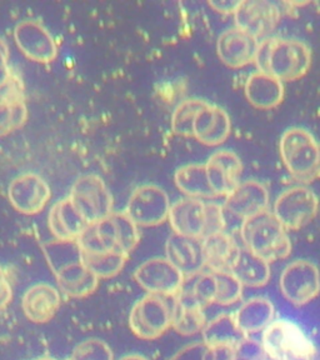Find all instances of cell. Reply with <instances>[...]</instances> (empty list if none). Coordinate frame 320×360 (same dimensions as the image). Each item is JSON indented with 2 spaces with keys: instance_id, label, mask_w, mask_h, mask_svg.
<instances>
[{
  "instance_id": "20",
  "label": "cell",
  "mask_w": 320,
  "mask_h": 360,
  "mask_svg": "<svg viewBox=\"0 0 320 360\" xmlns=\"http://www.w3.org/2000/svg\"><path fill=\"white\" fill-rule=\"evenodd\" d=\"M60 304V290L49 283L40 281L29 287L23 294V314L32 323L45 324L53 321Z\"/></svg>"
},
{
  "instance_id": "28",
  "label": "cell",
  "mask_w": 320,
  "mask_h": 360,
  "mask_svg": "<svg viewBox=\"0 0 320 360\" xmlns=\"http://www.w3.org/2000/svg\"><path fill=\"white\" fill-rule=\"evenodd\" d=\"M276 309L269 299L257 297L244 302L234 313L236 324L247 337L264 332L274 321Z\"/></svg>"
},
{
  "instance_id": "38",
  "label": "cell",
  "mask_w": 320,
  "mask_h": 360,
  "mask_svg": "<svg viewBox=\"0 0 320 360\" xmlns=\"http://www.w3.org/2000/svg\"><path fill=\"white\" fill-rule=\"evenodd\" d=\"M241 1H233V0H218V1H209V6L213 8L214 11H218L220 14H233L236 13V8Z\"/></svg>"
},
{
  "instance_id": "35",
  "label": "cell",
  "mask_w": 320,
  "mask_h": 360,
  "mask_svg": "<svg viewBox=\"0 0 320 360\" xmlns=\"http://www.w3.org/2000/svg\"><path fill=\"white\" fill-rule=\"evenodd\" d=\"M212 349L204 342L186 345L175 353L170 360H210Z\"/></svg>"
},
{
  "instance_id": "3",
  "label": "cell",
  "mask_w": 320,
  "mask_h": 360,
  "mask_svg": "<svg viewBox=\"0 0 320 360\" xmlns=\"http://www.w3.org/2000/svg\"><path fill=\"white\" fill-rule=\"evenodd\" d=\"M255 64L281 82H295L309 72L312 51L302 40L269 37L260 40Z\"/></svg>"
},
{
  "instance_id": "11",
  "label": "cell",
  "mask_w": 320,
  "mask_h": 360,
  "mask_svg": "<svg viewBox=\"0 0 320 360\" xmlns=\"http://www.w3.org/2000/svg\"><path fill=\"white\" fill-rule=\"evenodd\" d=\"M69 199L89 224L114 213L112 193L101 176L87 174L75 180Z\"/></svg>"
},
{
  "instance_id": "32",
  "label": "cell",
  "mask_w": 320,
  "mask_h": 360,
  "mask_svg": "<svg viewBox=\"0 0 320 360\" xmlns=\"http://www.w3.org/2000/svg\"><path fill=\"white\" fill-rule=\"evenodd\" d=\"M204 309L205 307L196 299L179 292L177 295L173 329L184 337H191L203 333L204 328L208 324Z\"/></svg>"
},
{
  "instance_id": "22",
  "label": "cell",
  "mask_w": 320,
  "mask_h": 360,
  "mask_svg": "<svg viewBox=\"0 0 320 360\" xmlns=\"http://www.w3.org/2000/svg\"><path fill=\"white\" fill-rule=\"evenodd\" d=\"M27 117L24 86L22 80L13 74L11 80L0 88V136L20 129Z\"/></svg>"
},
{
  "instance_id": "10",
  "label": "cell",
  "mask_w": 320,
  "mask_h": 360,
  "mask_svg": "<svg viewBox=\"0 0 320 360\" xmlns=\"http://www.w3.org/2000/svg\"><path fill=\"white\" fill-rule=\"evenodd\" d=\"M319 210V199L308 186H290L274 202L273 212L287 231H298L314 220Z\"/></svg>"
},
{
  "instance_id": "23",
  "label": "cell",
  "mask_w": 320,
  "mask_h": 360,
  "mask_svg": "<svg viewBox=\"0 0 320 360\" xmlns=\"http://www.w3.org/2000/svg\"><path fill=\"white\" fill-rule=\"evenodd\" d=\"M231 133L229 114L223 108L207 101L198 112L193 127V138L207 146H219L228 141Z\"/></svg>"
},
{
  "instance_id": "15",
  "label": "cell",
  "mask_w": 320,
  "mask_h": 360,
  "mask_svg": "<svg viewBox=\"0 0 320 360\" xmlns=\"http://www.w3.org/2000/svg\"><path fill=\"white\" fill-rule=\"evenodd\" d=\"M14 41L29 60L49 64L58 58V45L51 32L35 19H24L14 28Z\"/></svg>"
},
{
  "instance_id": "33",
  "label": "cell",
  "mask_w": 320,
  "mask_h": 360,
  "mask_svg": "<svg viewBox=\"0 0 320 360\" xmlns=\"http://www.w3.org/2000/svg\"><path fill=\"white\" fill-rule=\"evenodd\" d=\"M207 104L203 99H186L179 103L172 115V129L175 134L193 138V127L198 112Z\"/></svg>"
},
{
  "instance_id": "24",
  "label": "cell",
  "mask_w": 320,
  "mask_h": 360,
  "mask_svg": "<svg viewBox=\"0 0 320 360\" xmlns=\"http://www.w3.org/2000/svg\"><path fill=\"white\" fill-rule=\"evenodd\" d=\"M165 258L183 273L186 279L200 274L207 268L202 240L175 233L165 244Z\"/></svg>"
},
{
  "instance_id": "18",
  "label": "cell",
  "mask_w": 320,
  "mask_h": 360,
  "mask_svg": "<svg viewBox=\"0 0 320 360\" xmlns=\"http://www.w3.org/2000/svg\"><path fill=\"white\" fill-rule=\"evenodd\" d=\"M260 40L238 27L225 29L217 41L220 62L231 69H241L255 63Z\"/></svg>"
},
{
  "instance_id": "2",
  "label": "cell",
  "mask_w": 320,
  "mask_h": 360,
  "mask_svg": "<svg viewBox=\"0 0 320 360\" xmlns=\"http://www.w3.org/2000/svg\"><path fill=\"white\" fill-rule=\"evenodd\" d=\"M44 254L63 294L84 299L96 292L101 279L85 265L78 240L54 239L45 244Z\"/></svg>"
},
{
  "instance_id": "16",
  "label": "cell",
  "mask_w": 320,
  "mask_h": 360,
  "mask_svg": "<svg viewBox=\"0 0 320 360\" xmlns=\"http://www.w3.org/2000/svg\"><path fill=\"white\" fill-rule=\"evenodd\" d=\"M236 27L258 40L269 38L281 22L279 8L268 0H242L234 13Z\"/></svg>"
},
{
  "instance_id": "13",
  "label": "cell",
  "mask_w": 320,
  "mask_h": 360,
  "mask_svg": "<svg viewBox=\"0 0 320 360\" xmlns=\"http://www.w3.org/2000/svg\"><path fill=\"white\" fill-rule=\"evenodd\" d=\"M170 207L168 194L160 186L144 184L132 193L124 212L138 226L152 228L168 219Z\"/></svg>"
},
{
  "instance_id": "21",
  "label": "cell",
  "mask_w": 320,
  "mask_h": 360,
  "mask_svg": "<svg viewBox=\"0 0 320 360\" xmlns=\"http://www.w3.org/2000/svg\"><path fill=\"white\" fill-rule=\"evenodd\" d=\"M205 167L217 198L228 197L241 184L243 164L236 153L228 149L217 150L209 157Z\"/></svg>"
},
{
  "instance_id": "40",
  "label": "cell",
  "mask_w": 320,
  "mask_h": 360,
  "mask_svg": "<svg viewBox=\"0 0 320 360\" xmlns=\"http://www.w3.org/2000/svg\"><path fill=\"white\" fill-rule=\"evenodd\" d=\"M32 360H58V359H54V358H49V356H43V358H37V359H32Z\"/></svg>"
},
{
  "instance_id": "36",
  "label": "cell",
  "mask_w": 320,
  "mask_h": 360,
  "mask_svg": "<svg viewBox=\"0 0 320 360\" xmlns=\"http://www.w3.org/2000/svg\"><path fill=\"white\" fill-rule=\"evenodd\" d=\"M13 72L9 68V49L6 40L0 38V88L11 80Z\"/></svg>"
},
{
  "instance_id": "4",
  "label": "cell",
  "mask_w": 320,
  "mask_h": 360,
  "mask_svg": "<svg viewBox=\"0 0 320 360\" xmlns=\"http://www.w3.org/2000/svg\"><path fill=\"white\" fill-rule=\"evenodd\" d=\"M241 238L244 248L269 264L284 260L292 253L288 231L269 210L242 221Z\"/></svg>"
},
{
  "instance_id": "1",
  "label": "cell",
  "mask_w": 320,
  "mask_h": 360,
  "mask_svg": "<svg viewBox=\"0 0 320 360\" xmlns=\"http://www.w3.org/2000/svg\"><path fill=\"white\" fill-rule=\"evenodd\" d=\"M138 228L125 212H114L90 224L78 239L85 265L99 279L118 276L139 243Z\"/></svg>"
},
{
  "instance_id": "7",
  "label": "cell",
  "mask_w": 320,
  "mask_h": 360,
  "mask_svg": "<svg viewBox=\"0 0 320 360\" xmlns=\"http://www.w3.org/2000/svg\"><path fill=\"white\" fill-rule=\"evenodd\" d=\"M177 297L146 294L133 305L130 330L141 340H157L173 328Z\"/></svg>"
},
{
  "instance_id": "6",
  "label": "cell",
  "mask_w": 320,
  "mask_h": 360,
  "mask_svg": "<svg viewBox=\"0 0 320 360\" xmlns=\"http://www.w3.org/2000/svg\"><path fill=\"white\" fill-rule=\"evenodd\" d=\"M281 160L289 174L302 184L320 179V143L304 128L286 130L279 141Z\"/></svg>"
},
{
  "instance_id": "14",
  "label": "cell",
  "mask_w": 320,
  "mask_h": 360,
  "mask_svg": "<svg viewBox=\"0 0 320 360\" xmlns=\"http://www.w3.org/2000/svg\"><path fill=\"white\" fill-rule=\"evenodd\" d=\"M135 281L146 294L177 297L184 285L186 276L167 258H152L139 265Z\"/></svg>"
},
{
  "instance_id": "5",
  "label": "cell",
  "mask_w": 320,
  "mask_h": 360,
  "mask_svg": "<svg viewBox=\"0 0 320 360\" xmlns=\"http://www.w3.org/2000/svg\"><path fill=\"white\" fill-rule=\"evenodd\" d=\"M168 219L175 234L199 240L225 231L226 226L223 207L193 198H184L172 204Z\"/></svg>"
},
{
  "instance_id": "31",
  "label": "cell",
  "mask_w": 320,
  "mask_h": 360,
  "mask_svg": "<svg viewBox=\"0 0 320 360\" xmlns=\"http://www.w3.org/2000/svg\"><path fill=\"white\" fill-rule=\"evenodd\" d=\"M174 183L186 198L210 200L215 199L205 164H188L180 167L174 174Z\"/></svg>"
},
{
  "instance_id": "12",
  "label": "cell",
  "mask_w": 320,
  "mask_h": 360,
  "mask_svg": "<svg viewBox=\"0 0 320 360\" xmlns=\"http://www.w3.org/2000/svg\"><path fill=\"white\" fill-rule=\"evenodd\" d=\"M281 295L288 303L304 307L320 295V270L307 259H297L283 269L279 278Z\"/></svg>"
},
{
  "instance_id": "9",
  "label": "cell",
  "mask_w": 320,
  "mask_h": 360,
  "mask_svg": "<svg viewBox=\"0 0 320 360\" xmlns=\"http://www.w3.org/2000/svg\"><path fill=\"white\" fill-rule=\"evenodd\" d=\"M243 289L231 271L204 270L198 276L186 278L180 292L196 299L204 307L209 304L229 307L242 300Z\"/></svg>"
},
{
  "instance_id": "8",
  "label": "cell",
  "mask_w": 320,
  "mask_h": 360,
  "mask_svg": "<svg viewBox=\"0 0 320 360\" xmlns=\"http://www.w3.org/2000/svg\"><path fill=\"white\" fill-rule=\"evenodd\" d=\"M262 347L270 360H313L315 348L294 321L274 319L262 333Z\"/></svg>"
},
{
  "instance_id": "19",
  "label": "cell",
  "mask_w": 320,
  "mask_h": 360,
  "mask_svg": "<svg viewBox=\"0 0 320 360\" xmlns=\"http://www.w3.org/2000/svg\"><path fill=\"white\" fill-rule=\"evenodd\" d=\"M269 208V193L258 180H244L225 197L224 209L244 220L264 213Z\"/></svg>"
},
{
  "instance_id": "27",
  "label": "cell",
  "mask_w": 320,
  "mask_h": 360,
  "mask_svg": "<svg viewBox=\"0 0 320 360\" xmlns=\"http://www.w3.org/2000/svg\"><path fill=\"white\" fill-rule=\"evenodd\" d=\"M202 242L208 270L231 271L241 252L236 239L226 231H220L204 238Z\"/></svg>"
},
{
  "instance_id": "26",
  "label": "cell",
  "mask_w": 320,
  "mask_h": 360,
  "mask_svg": "<svg viewBox=\"0 0 320 360\" xmlns=\"http://www.w3.org/2000/svg\"><path fill=\"white\" fill-rule=\"evenodd\" d=\"M89 225L69 197L56 202L48 215V226L56 240H78Z\"/></svg>"
},
{
  "instance_id": "34",
  "label": "cell",
  "mask_w": 320,
  "mask_h": 360,
  "mask_svg": "<svg viewBox=\"0 0 320 360\" xmlns=\"http://www.w3.org/2000/svg\"><path fill=\"white\" fill-rule=\"evenodd\" d=\"M68 360H114V353L104 340L90 338L80 342Z\"/></svg>"
},
{
  "instance_id": "30",
  "label": "cell",
  "mask_w": 320,
  "mask_h": 360,
  "mask_svg": "<svg viewBox=\"0 0 320 360\" xmlns=\"http://www.w3.org/2000/svg\"><path fill=\"white\" fill-rule=\"evenodd\" d=\"M231 273L244 288L265 287L271 278L269 263L248 250L247 248H241Z\"/></svg>"
},
{
  "instance_id": "37",
  "label": "cell",
  "mask_w": 320,
  "mask_h": 360,
  "mask_svg": "<svg viewBox=\"0 0 320 360\" xmlns=\"http://www.w3.org/2000/svg\"><path fill=\"white\" fill-rule=\"evenodd\" d=\"M13 299V288L6 270L0 265V313L4 311Z\"/></svg>"
},
{
  "instance_id": "29",
  "label": "cell",
  "mask_w": 320,
  "mask_h": 360,
  "mask_svg": "<svg viewBox=\"0 0 320 360\" xmlns=\"http://www.w3.org/2000/svg\"><path fill=\"white\" fill-rule=\"evenodd\" d=\"M202 334L203 342L210 349L234 350L249 338L239 329L234 314L218 315L208 321Z\"/></svg>"
},
{
  "instance_id": "39",
  "label": "cell",
  "mask_w": 320,
  "mask_h": 360,
  "mask_svg": "<svg viewBox=\"0 0 320 360\" xmlns=\"http://www.w3.org/2000/svg\"><path fill=\"white\" fill-rule=\"evenodd\" d=\"M118 360H149L148 358H146L144 355L136 354V353H132V354H127L122 356V358H119Z\"/></svg>"
},
{
  "instance_id": "25",
  "label": "cell",
  "mask_w": 320,
  "mask_h": 360,
  "mask_svg": "<svg viewBox=\"0 0 320 360\" xmlns=\"http://www.w3.org/2000/svg\"><path fill=\"white\" fill-rule=\"evenodd\" d=\"M248 103L258 110H271L284 101V84L279 79L263 72H254L244 85Z\"/></svg>"
},
{
  "instance_id": "17",
  "label": "cell",
  "mask_w": 320,
  "mask_h": 360,
  "mask_svg": "<svg viewBox=\"0 0 320 360\" xmlns=\"http://www.w3.org/2000/svg\"><path fill=\"white\" fill-rule=\"evenodd\" d=\"M51 188L40 175L24 173L11 180L8 198L13 208L24 215H37L51 200Z\"/></svg>"
}]
</instances>
